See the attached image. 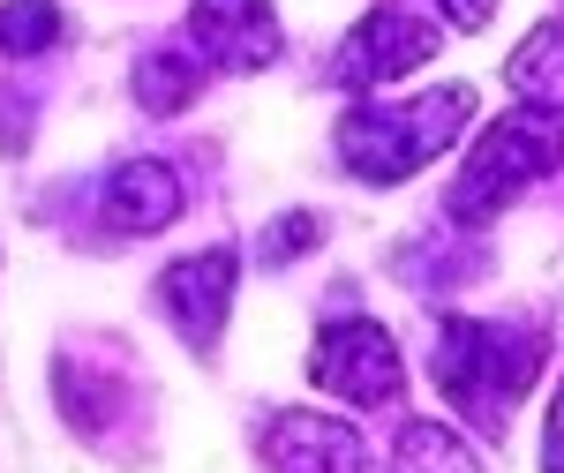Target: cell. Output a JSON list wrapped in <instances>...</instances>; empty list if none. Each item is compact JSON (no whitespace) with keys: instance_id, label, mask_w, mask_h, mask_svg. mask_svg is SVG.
I'll return each mask as SVG.
<instances>
[{"instance_id":"obj_1","label":"cell","mask_w":564,"mask_h":473,"mask_svg":"<svg viewBox=\"0 0 564 473\" xmlns=\"http://www.w3.org/2000/svg\"><path fill=\"white\" fill-rule=\"evenodd\" d=\"M550 361V331L527 323H489V316H436V345H430V376L444 391V406L467 421L475 436H505L512 406H520L534 376Z\"/></svg>"},{"instance_id":"obj_2","label":"cell","mask_w":564,"mask_h":473,"mask_svg":"<svg viewBox=\"0 0 564 473\" xmlns=\"http://www.w3.org/2000/svg\"><path fill=\"white\" fill-rule=\"evenodd\" d=\"M467 121H475V84H444V90L406 98V106H399V98L354 106L347 121L332 129V143H339V158H347L354 180L391 188V180H414L430 158H444Z\"/></svg>"},{"instance_id":"obj_3","label":"cell","mask_w":564,"mask_h":473,"mask_svg":"<svg viewBox=\"0 0 564 473\" xmlns=\"http://www.w3.org/2000/svg\"><path fill=\"white\" fill-rule=\"evenodd\" d=\"M557 166H564V113L520 106L497 129H481V143L467 151V166H459V188L444 196V218L489 226L520 188H534L542 173H557Z\"/></svg>"},{"instance_id":"obj_4","label":"cell","mask_w":564,"mask_h":473,"mask_svg":"<svg viewBox=\"0 0 564 473\" xmlns=\"http://www.w3.org/2000/svg\"><path fill=\"white\" fill-rule=\"evenodd\" d=\"M308 376H316V391H332V398H347V406H399V391H406L399 345H391V331H377L369 316L324 323L316 345H308Z\"/></svg>"},{"instance_id":"obj_5","label":"cell","mask_w":564,"mask_h":473,"mask_svg":"<svg viewBox=\"0 0 564 473\" xmlns=\"http://www.w3.org/2000/svg\"><path fill=\"white\" fill-rule=\"evenodd\" d=\"M436 45H444V23L414 15V8H369L347 38H339V53H332V84L339 90H384L399 76H414Z\"/></svg>"},{"instance_id":"obj_6","label":"cell","mask_w":564,"mask_h":473,"mask_svg":"<svg viewBox=\"0 0 564 473\" xmlns=\"http://www.w3.org/2000/svg\"><path fill=\"white\" fill-rule=\"evenodd\" d=\"M234 286H241V256L234 249H204V256H181L166 278H159V308L181 331V345L212 353L218 331H226V308H234Z\"/></svg>"},{"instance_id":"obj_7","label":"cell","mask_w":564,"mask_h":473,"mask_svg":"<svg viewBox=\"0 0 564 473\" xmlns=\"http://www.w3.org/2000/svg\"><path fill=\"white\" fill-rule=\"evenodd\" d=\"M279 15H271V0H196L188 8V53L196 61H212V68H234V76H249V68H271L279 61Z\"/></svg>"},{"instance_id":"obj_8","label":"cell","mask_w":564,"mask_h":473,"mask_svg":"<svg viewBox=\"0 0 564 473\" xmlns=\"http://www.w3.org/2000/svg\"><path fill=\"white\" fill-rule=\"evenodd\" d=\"M257 451L263 473H369V443L339 414H271Z\"/></svg>"},{"instance_id":"obj_9","label":"cell","mask_w":564,"mask_h":473,"mask_svg":"<svg viewBox=\"0 0 564 473\" xmlns=\"http://www.w3.org/2000/svg\"><path fill=\"white\" fill-rule=\"evenodd\" d=\"M98 211H106V233H166V226L188 211V188H181L174 166H159V158H129V166L106 173Z\"/></svg>"},{"instance_id":"obj_10","label":"cell","mask_w":564,"mask_h":473,"mask_svg":"<svg viewBox=\"0 0 564 473\" xmlns=\"http://www.w3.org/2000/svg\"><path fill=\"white\" fill-rule=\"evenodd\" d=\"M512 98L542 106V113H564V8L550 23H534V38L512 53Z\"/></svg>"},{"instance_id":"obj_11","label":"cell","mask_w":564,"mask_h":473,"mask_svg":"<svg viewBox=\"0 0 564 473\" xmlns=\"http://www.w3.org/2000/svg\"><path fill=\"white\" fill-rule=\"evenodd\" d=\"M391 473H481V459L444 421H406L391 443Z\"/></svg>"},{"instance_id":"obj_12","label":"cell","mask_w":564,"mask_h":473,"mask_svg":"<svg viewBox=\"0 0 564 473\" xmlns=\"http://www.w3.org/2000/svg\"><path fill=\"white\" fill-rule=\"evenodd\" d=\"M196 84H204V61L196 53H143L135 61V106L143 113H181L188 98H196Z\"/></svg>"},{"instance_id":"obj_13","label":"cell","mask_w":564,"mask_h":473,"mask_svg":"<svg viewBox=\"0 0 564 473\" xmlns=\"http://www.w3.org/2000/svg\"><path fill=\"white\" fill-rule=\"evenodd\" d=\"M68 38V15L53 8V0H8L0 8V53L8 61H39L53 45Z\"/></svg>"},{"instance_id":"obj_14","label":"cell","mask_w":564,"mask_h":473,"mask_svg":"<svg viewBox=\"0 0 564 473\" xmlns=\"http://www.w3.org/2000/svg\"><path fill=\"white\" fill-rule=\"evenodd\" d=\"M302 241H316V218H279V226H271V233H263V263H294L302 256Z\"/></svg>"},{"instance_id":"obj_15","label":"cell","mask_w":564,"mask_h":473,"mask_svg":"<svg viewBox=\"0 0 564 473\" xmlns=\"http://www.w3.org/2000/svg\"><path fill=\"white\" fill-rule=\"evenodd\" d=\"M542 473H564V384L550 398V429H542Z\"/></svg>"},{"instance_id":"obj_16","label":"cell","mask_w":564,"mask_h":473,"mask_svg":"<svg viewBox=\"0 0 564 473\" xmlns=\"http://www.w3.org/2000/svg\"><path fill=\"white\" fill-rule=\"evenodd\" d=\"M436 8H444V23H452V31H481L497 0H436Z\"/></svg>"}]
</instances>
